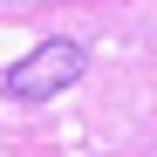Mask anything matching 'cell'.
I'll return each instance as SVG.
<instances>
[{
  "instance_id": "1",
  "label": "cell",
  "mask_w": 157,
  "mask_h": 157,
  "mask_svg": "<svg viewBox=\"0 0 157 157\" xmlns=\"http://www.w3.org/2000/svg\"><path fill=\"white\" fill-rule=\"evenodd\" d=\"M82 68H89V48L82 41H34L28 55H21L7 68V96L14 102H48V96H62L68 82H82Z\"/></svg>"
}]
</instances>
